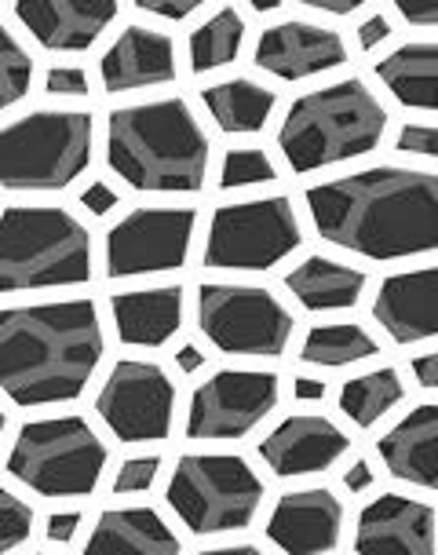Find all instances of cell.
Listing matches in <instances>:
<instances>
[{
  "label": "cell",
  "mask_w": 438,
  "mask_h": 555,
  "mask_svg": "<svg viewBox=\"0 0 438 555\" xmlns=\"http://www.w3.org/2000/svg\"><path fill=\"white\" fill-rule=\"evenodd\" d=\"M34 504L12 493L8 486H0V555H12L15 548H23L34 538Z\"/></svg>",
  "instance_id": "1f68e13d"
},
{
  "label": "cell",
  "mask_w": 438,
  "mask_h": 555,
  "mask_svg": "<svg viewBox=\"0 0 438 555\" xmlns=\"http://www.w3.org/2000/svg\"><path fill=\"white\" fill-rule=\"evenodd\" d=\"M263 530L282 555H333L344 538V501L328 486L282 493Z\"/></svg>",
  "instance_id": "5bb4252c"
},
{
  "label": "cell",
  "mask_w": 438,
  "mask_h": 555,
  "mask_svg": "<svg viewBox=\"0 0 438 555\" xmlns=\"http://www.w3.org/2000/svg\"><path fill=\"white\" fill-rule=\"evenodd\" d=\"M29 88H34V59L12 29L0 23V114L23 103Z\"/></svg>",
  "instance_id": "f546056e"
},
{
  "label": "cell",
  "mask_w": 438,
  "mask_h": 555,
  "mask_svg": "<svg viewBox=\"0 0 438 555\" xmlns=\"http://www.w3.org/2000/svg\"><path fill=\"white\" fill-rule=\"evenodd\" d=\"M376 486V472H373V464L370 461H362L358 457L351 468L344 472V490L347 493H370Z\"/></svg>",
  "instance_id": "ab89813d"
},
{
  "label": "cell",
  "mask_w": 438,
  "mask_h": 555,
  "mask_svg": "<svg viewBox=\"0 0 438 555\" xmlns=\"http://www.w3.org/2000/svg\"><path fill=\"white\" fill-rule=\"evenodd\" d=\"M267 482L237 453H186L176 461L165 501L194 538H227L256 522Z\"/></svg>",
  "instance_id": "ba28073f"
},
{
  "label": "cell",
  "mask_w": 438,
  "mask_h": 555,
  "mask_svg": "<svg viewBox=\"0 0 438 555\" xmlns=\"http://www.w3.org/2000/svg\"><path fill=\"white\" fill-rule=\"evenodd\" d=\"M106 333L95 300L0 311V391L23 410L77 402L95 380Z\"/></svg>",
  "instance_id": "7a4b0ae2"
},
{
  "label": "cell",
  "mask_w": 438,
  "mask_h": 555,
  "mask_svg": "<svg viewBox=\"0 0 438 555\" xmlns=\"http://www.w3.org/2000/svg\"><path fill=\"white\" fill-rule=\"evenodd\" d=\"M4 428H8V416H4V410H0V439H4Z\"/></svg>",
  "instance_id": "7dc6e473"
},
{
  "label": "cell",
  "mask_w": 438,
  "mask_h": 555,
  "mask_svg": "<svg viewBox=\"0 0 438 555\" xmlns=\"http://www.w3.org/2000/svg\"><path fill=\"white\" fill-rule=\"evenodd\" d=\"M95 121L88 111H29L0 128V186L55 194L92 168Z\"/></svg>",
  "instance_id": "8992f818"
},
{
  "label": "cell",
  "mask_w": 438,
  "mask_h": 555,
  "mask_svg": "<svg viewBox=\"0 0 438 555\" xmlns=\"http://www.w3.org/2000/svg\"><path fill=\"white\" fill-rule=\"evenodd\" d=\"M245 44V18L234 8H219L212 18L191 34V69L197 77L216 74V69L237 63Z\"/></svg>",
  "instance_id": "f1b7e54d"
},
{
  "label": "cell",
  "mask_w": 438,
  "mask_h": 555,
  "mask_svg": "<svg viewBox=\"0 0 438 555\" xmlns=\"http://www.w3.org/2000/svg\"><path fill=\"white\" fill-rule=\"evenodd\" d=\"M376 77L405 111L438 114V44H402L376 63Z\"/></svg>",
  "instance_id": "d4e9b609"
},
{
  "label": "cell",
  "mask_w": 438,
  "mask_h": 555,
  "mask_svg": "<svg viewBox=\"0 0 438 555\" xmlns=\"http://www.w3.org/2000/svg\"><path fill=\"white\" fill-rule=\"evenodd\" d=\"M110 450L85 416H48L18 428L4 468L37 498H92L103 482Z\"/></svg>",
  "instance_id": "52a82bcc"
},
{
  "label": "cell",
  "mask_w": 438,
  "mask_h": 555,
  "mask_svg": "<svg viewBox=\"0 0 438 555\" xmlns=\"http://www.w3.org/2000/svg\"><path fill=\"white\" fill-rule=\"evenodd\" d=\"M99 77L110 95L143 92L176 81V44L172 37L151 26H125L117 41L99 59Z\"/></svg>",
  "instance_id": "d6986e66"
},
{
  "label": "cell",
  "mask_w": 438,
  "mask_h": 555,
  "mask_svg": "<svg viewBox=\"0 0 438 555\" xmlns=\"http://www.w3.org/2000/svg\"><path fill=\"white\" fill-rule=\"evenodd\" d=\"M44 92L55 99H85L92 88H88V74L81 66H52L44 74Z\"/></svg>",
  "instance_id": "e575fe53"
},
{
  "label": "cell",
  "mask_w": 438,
  "mask_h": 555,
  "mask_svg": "<svg viewBox=\"0 0 438 555\" xmlns=\"http://www.w3.org/2000/svg\"><path fill=\"white\" fill-rule=\"evenodd\" d=\"M387 37H391V23H387V15H370L362 26H358V44H362V52H373V48L384 44Z\"/></svg>",
  "instance_id": "f35d334b"
},
{
  "label": "cell",
  "mask_w": 438,
  "mask_h": 555,
  "mask_svg": "<svg viewBox=\"0 0 438 555\" xmlns=\"http://www.w3.org/2000/svg\"><path fill=\"white\" fill-rule=\"evenodd\" d=\"M365 285H370V274L333 256H307L285 274V289L311 314L351 311L362 304Z\"/></svg>",
  "instance_id": "cb8c5ba5"
},
{
  "label": "cell",
  "mask_w": 438,
  "mask_h": 555,
  "mask_svg": "<svg viewBox=\"0 0 438 555\" xmlns=\"http://www.w3.org/2000/svg\"><path fill=\"white\" fill-rule=\"evenodd\" d=\"M355 555H438L435 508L402 493H381L358 515Z\"/></svg>",
  "instance_id": "2e32d148"
},
{
  "label": "cell",
  "mask_w": 438,
  "mask_h": 555,
  "mask_svg": "<svg viewBox=\"0 0 438 555\" xmlns=\"http://www.w3.org/2000/svg\"><path fill=\"white\" fill-rule=\"evenodd\" d=\"M117 205H121V194H117L110 183H88L85 191H81V208H85V212L99 216V220L114 212Z\"/></svg>",
  "instance_id": "d590c367"
},
{
  "label": "cell",
  "mask_w": 438,
  "mask_h": 555,
  "mask_svg": "<svg viewBox=\"0 0 438 555\" xmlns=\"http://www.w3.org/2000/svg\"><path fill=\"white\" fill-rule=\"evenodd\" d=\"M278 180V165L260 146H234L223 154L219 165V191H245V186H263Z\"/></svg>",
  "instance_id": "4dcf8cb0"
},
{
  "label": "cell",
  "mask_w": 438,
  "mask_h": 555,
  "mask_svg": "<svg viewBox=\"0 0 438 555\" xmlns=\"http://www.w3.org/2000/svg\"><path fill=\"white\" fill-rule=\"evenodd\" d=\"M322 242L365 260L438 253V172L373 165L304 194Z\"/></svg>",
  "instance_id": "6da1fadb"
},
{
  "label": "cell",
  "mask_w": 438,
  "mask_h": 555,
  "mask_svg": "<svg viewBox=\"0 0 438 555\" xmlns=\"http://www.w3.org/2000/svg\"><path fill=\"white\" fill-rule=\"evenodd\" d=\"M395 12L402 15L410 26H421V29H438V0H421V4H398Z\"/></svg>",
  "instance_id": "74e56055"
},
{
  "label": "cell",
  "mask_w": 438,
  "mask_h": 555,
  "mask_svg": "<svg viewBox=\"0 0 438 555\" xmlns=\"http://www.w3.org/2000/svg\"><path fill=\"white\" fill-rule=\"evenodd\" d=\"M253 59L278 81H307V77L340 69L347 63V48L336 29L307 23V18H285L263 29Z\"/></svg>",
  "instance_id": "e0dca14e"
},
{
  "label": "cell",
  "mask_w": 438,
  "mask_h": 555,
  "mask_svg": "<svg viewBox=\"0 0 438 555\" xmlns=\"http://www.w3.org/2000/svg\"><path fill=\"white\" fill-rule=\"evenodd\" d=\"M176 365H179V373L191 376V373H197V370L205 365V351H202L197 344H183V347L176 351Z\"/></svg>",
  "instance_id": "ee69618b"
},
{
  "label": "cell",
  "mask_w": 438,
  "mask_h": 555,
  "mask_svg": "<svg viewBox=\"0 0 438 555\" xmlns=\"http://www.w3.org/2000/svg\"><path fill=\"white\" fill-rule=\"evenodd\" d=\"M176 384L165 365L125 359L106 373L95 395V413L125 446L165 442L176 424Z\"/></svg>",
  "instance_id": "7c38bea8"
},
{
  "label": "cell",
  "mask_w": 438,
  "mask_h": 555,
  "mask_svg": "<svg viewBox=\"0 0 438 555\" xmlns=\"http://www.w3.org/2000/svg\"><path fill=\"white\" fill-rule=\"evenodd\" d=\"M314 12H325V15H351L362 8V0H344V4H333V0H311Z\"/></svg>",
  "instance_id": "f6af8a7d"
},
{
  "label": "cell",
  "mask_w": 438,
  "mask_h": 555,
  "mask_svg": "<svg viewBox=\"0 0 438 555\" xmlns=\"http://www.w3.org/2000/svg\"><path fill=\"white\" fill-rule=\"evenodd\" d=\"M29 555H48V552H29Z\"/></svg>",
  "instance_id": "c3c4849f"
},
{
  "label": "cell",
  "mask_w": 438,
  "mask_h": 555,
  "mask_svg": "<svg viewBox=\"0 0 438 555\" xmlns=\"http://www.w3.org/2000/svg\"><path fill=\"white\" fill-rule=\"evenodd\" d=\"M81 555H183V541L154 508H106Z\"/></svg>",
  "instance_id": "603a6c76"
},
{
  "label": "cell",
  "mask_w": 438,
  "mask_h": 555,
  "mask_svg": "<svg viewBox=\"0 0 438 555\" xmlns=\"http://www.w3.org/2000/svg\"><path fill=\"white\" fill-rule=\"evenodd\" d=\"M15 18L44 52L77 55L99 44V37L117 18V4L110 0H18Z\"/></svg>",
  "instance_id": "ac0fdd59"
},
{
  "label": "cell",
  "mask_w": 438,
  "mask_h": 555,
  "mask_svg": "<svg viewBox=\"0 0 438 555\" xmlns=\"http://www.w3.org/2000/svg\"><path fill=\"white\" fill-rule=\"evenodd\" d=\"M95 249L88 227L59 205H8L0 212V293L88 285Z\"/></svg>",
  "instance_id": "5b68a950"
},
{
  "label": "cell",
  "mask_w": 438,
  "mask_h": 555,
  "mask_svg": "<svg viewBox=\"0 0 438 555\" xmlns=\"http://www.w3.org/2000/svg\"><path fill=\"white\" fill-rule=\"evenodd\" d=\"M391 479L438 493V402L416 405L376 442Z\"/></svg>",
  "instance_id": "7402d4cb"
},
{
  "label": "cell",
  "mask_w": 438,
  "mask_h": 555,
  "mask_svg": "<svg viewBox=\"0 0 438 555\" xmlns=\"http://www.w3.org/2000/svg\"><path fill=\"white\" fill-rule=\"evenodd\" d=\"M325 395H328L325 380H314V376H296L293 380V399L296 402H325Z\"/></svg>",
  "instance_id": "b9f144b4"
},
{
  "label": "cell",
  "mask_w": 438,
  "mask_h": 555,
  "mask_svg": "<svg viewBox=\"0 0 438 555\" xmlns=\"http://www.w3.org/2000/svg\"><path fill=\"white\" fill-rule=\"evenodd\" d=\"M212 143L186 99L121 106L106 117V165L143 194H197Z\"/></svg>",
  "instance_id": "3957f363"
},
{
  "label": "cell",
  "mask_w": 438,
  "mask_h": 555,
  "mask_svg": "<svg viewBox=\"0 0 438 555\" xmlns=\"http://www.w3.org/2000/svg\"><path fill=\"white\" fill-rule=\"evenodd\" d=\"M304 245V227L285 194L219 205L208 220L202 260L212 271L263 274Z\"/></svg>",
  "instance_id": "9c48e42d"
},
{
  "label": "cell",
  "mask_w": 438,
  "mask_h": 555,
  "mask_svg": "<svg viewBox=\"0 0 438 555\" xmlns=\"http://www.w3.org/2000/svg\"><path fill=\"white\" fill-rule=\"evenodd\" d=\"M402 399H405L402 373H398L395 365H381V370L351 376V380L344 384L340 388V413L355 424V428L370 431Z\"/></svg>",
  "instance_id": "4316f807"
},
{
  "label": "cell",
  "mask_w": 438,
  "mask_h": 555,
  "mask_svg": "<svg viewBox=\"0 0 438 555\" xmlns=\"http://www.w3.org/2000/svg\"><path fill=\"white\" fill-rule=\"evenodd\" d=\"M197 231V212L186 205L168 208H132L125 220L106 231L103 263L106 278H151L172 274L191 263Z\"/></svg>",
  "instance_id": "8fae6325"
},
{
  "label": "cell",
  "mask_w": 438,
  "mask_h": 555,
  "mask_svg": "<svg viewBox=\"0 0 438 555\" xmlns=\"http://www.w3.org/2000/svg\"><path fill=\"white\" fill-rule=\"evenodd\" d=\"M351 450V439L336 421L318 413L285 416L260 442V461L278 479H311L340 464Z\"/></svg>",
  "instance_id": "9a60e30c"
},
{
  "label": "cell",
  "mask_w": 438,
  "mask_h": 555,
  "mask_svg": "<svg viewBox=\"0 0 438 555\" xmlns=\"http://www.w3.org/2000/svg\"><path fill=\"white\" fill-rule=\"evenodd\" d=\"M77 527H81V512H52L48 515L44 538L52 544H69L77 538Z\"/></svg>",
  "instance_id": "8d00e7d4"
},
{
  "label": "cell",
  "mask_w": 438,
  "mask_h": 555,
  "mask_svg": "<svg viewBox=\"0 0 438 555\" xmlns=\"http://www.w3.org/2000/svg\"><path fill=\"white\" fill-rule=\"evenodd\" d=\"M197 555H263V548H256V544H216V548H205Z\"/></svg>",
  "instance_id": "bcb514c9"
},
{
  "label": "cell",
  "mask_w": 438,
  "mask_h": 555,
  "mask_svg": "<svg viewBox=\"0 0 438 555\" xmlns=\"http://www.w3.org/2000/svg\"><path fill=\"white\" fill-rule=\"evenodd\" d=\"M157 475H162V457H128L114 479L117 498H136V493H151Z\"/></svg>",
  "instance_id": "d6a6232c"
},
{
  "label": "cell",
  "mask_w": 438,
  "mask_h": 555,
  "mask_svg": "<svg viewBox=\"0 0 438 555\" xmlns=\"http://www.w3.org/2000/svg\"><path fill=\"white\" fill-rule=\"evenodd\" d=\"M376 351H381V344H376L362 325L328 322V325H314V330L304 336L300 362L318 365V370H344V365L370 362Z\"/></svg>",
  "instance_id": "83f0119b"
},
{
  "label": "cell",
  "mask_w": 438,
  "mask_h": 555,
  "mask_svg": "<svg viewBox=\"0 0 438 555\" xmlns=\"http://www.w3.org/2000/svg\"><path fill=\"white\" fill-rule=\"evenodd\" d=\"M391 114L362 77L314 88L288 106L278 128V151L293 172H318L373 154L384 143Z\"/></svg>",
  "instance_id": "277c9868"
},
{
  "label": "cell",
  "mask_w": 438,
  "mask_h": 555,
  "mask_svg": "<svg viewBox=\"0 0 438 555\" xmlns=\"http://www.w3.org/2000/svg\"><path fill=\"white\" fill-rule=\"evenodd\" d=\"M117 340L125 347H165L183 330L186 293L179 285H157V289H128L110 296Z\"/></svg>",
  "instance_id": "44dd1931"
},
{
  "label": "cell",
  "mask_w": 438,
  "mask_h": 555,
  "mask_svg": "<svg viewBox=\"0 0 438 555\" xmlns=\"http://www.w3.org/2000/svg\"><path fill=\"white\" fill-rule=\"evenodd\" d=\"M197 330L223 354L278 359L293 344V311L263 285L205 282L197 289Z\"/></svg>",
  "instance_id": "30bf717a"
},
{
  "label": "cell",
  "mask_w": 438,
  "mask_h": 555,
  "mask_svg": "<svg viewBox=\"0 0 438 555\" xmlns=\"http://www.w3.org/2000/svg\"><path fill=\"white\" fill-rule=\"evenodd\" d=\"M413 376H416V384H421V388L438 391V351L413 359Z\"/></svg>",
  "instance_id": "7bdbcfd3"
},
{
  "label": "cell",
  "mask_w": 438,
  "mask_h": 555,
  "mask_svg": "<svg viewBox=\"0 0 438 555\" xmlns=\"http://www.w3.org/2000/svg\"><path fill=\"white\" fill-rule=\"evenodd\" d=\"M282 380L267 370H219L197 384L186 410L191 442H237L278 410Z\"/></svg>",
  "instance_id": "4fadbf2b"
},
{
  "label": "cell",
  "mask_w": 438,
  "mask_h": 555,
  "mask_svg": "<svg viewBox=\"0 0 438 555\" xmlns=\"http://www.w3.org/2000/svg\"><path fill=\"white\" fill-rule=\"evenodd\" d=\"M197 0H183V4H139V12L154 15V18H168V23H183V18H191L197 12Z\"/></svg>",
  "instance_id": "60d3db41"
},
{
  "label": "cell",
  "mask_w": 438,
  "mask_h": 555,
  "mask_svg": "<svg viewBox=\"0 0 438 555\" xmlns=\"http://www.w3.org/2000/svg\"><path fill=\"white\" fill-rule=\"evenodd\" d=\"M202 103L219 132L227 135H256L263 132L274 117L278 92L253 77H231V81L208 85L202 92Z\"/></svg>",
  "instance_id": "484cf974"
},
{
  "label": "cell",
  "mask_w": 438,
  "mask_h": 555,
  "mask_svg": "<svg viewBox=\"0 0 438 555\" xmlns=\"http://www.w3.org/2000/svg\"><path fill=\"white\" fill-rule=\"evenodd\" d=\"M395 151L438 162V125H402L395 135Z\"/></svg>",
  "instance_id": "836d02e7"
},
{
  "label": "cell",
  "mask_w": 438,
  "mask_h": 555,
  "mask_svg": "<svg viewBox=\"0 0 438 555\" xmlns=\"http://www.w3.org/2000/svg\"><path fill=\"white\" fill-rule=\"evenodd\" d=\"M376 325L395 344H424L438 336V263L402 271L381 282L373 300Z\"/></svg>",
  "instance_id": "ffe728a7"
}]
</instances>
